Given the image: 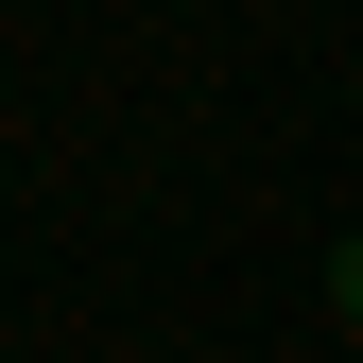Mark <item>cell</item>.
<instances>
[{"label": "cell", "mask_w": 363, "mask_h": 363, "mask_svg": "<svg viewBox=\"0 0 363 363\" xmlns=\"http://www.w3.org/2000/svg\"><path fill=\"white\" fill-rule=\"evenodd\" d=\"M329 311H346V329H363V242H346V277H329Z\"/></svg>", "instance_id": "cell-1"}]
</instances>
